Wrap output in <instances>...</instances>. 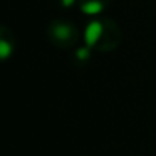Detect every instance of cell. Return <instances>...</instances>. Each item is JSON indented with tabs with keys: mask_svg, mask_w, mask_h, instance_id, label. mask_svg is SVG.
Returning a JSON list of instances; mask_svg holds the SVG:
<instances>
[{
	"mask_svg": "<svg viewBox=\"0 0 156 156\" xmlns=\"http://www.w3.org/2000/svg\"><path fill=\"white\" fill-rule=\"evenodd\" d=\"M106 4H108V0H81V10L86 15L96 17L104 10Z\"/></svg>",
	"mask_w": 156,
	"mask_h": 156,
	"instance_id": "obj_4",
	"label": "cell"
},
{
	"mask_svg": "<svg viewBox=\"0 0 156 156\" xmlns=\"http://www.w3.org/2000/svg\"><path fill=\"white\" fill-rule=\"evenodd\" d=\"M72 4H74V0H61V5H64V7H71Z\"/></svg>",
	"mask_w": 156,
	"mask_h": 156,
	"instance_id": "obj_5",
	"label": "cell"
},
{
	"mask_svg": "<svg viewBox=\"0 0 156 156\" xmlns=\"http://www.w3.org/2000/svg\"><path fill=\"white\" fill-rule=\"evenodd\" d=\"M49 35H51V39L54 42H57V44H71V42L76 41V29L74 25L67 24V22L64 20H55L54 24L49 25Z\"/></svg>",
	"mask_w": 156,
	"mask_h": 156,
	"instance_id": "obj_1",
	"label": "cell"
},
{
	"mask_svg": "<svg viewBox=\"0 0 156 156\" xmlns=\"http://www.w3.org/2000/svg\"><path fill=\"white\" fill-rule=\"evenodd\" d=\"M104 32H106L104 22H101V20H92V22H89V24H87V29H86V34H84L86 42H87L89 47H94V45L102 39Z\"/></svg>",
	"mask_w": 156,
	"mask_h": 156,
	"instance_id": "obj_3",
	"label": "cell"
},
{
	"mask_svg": "<svg viewBox=\"0 0 156 156\" xmlns=\"http://www.w3.org/2000/svg\"><path fill=\"white\" fill-rule=\"evenodd\" d=\"M15 51V41L7 27H0V61L9 59Z\"/></svg>",
	"mask_w": 156,
	"mask_h": 156,
	"instance_id": "obj_2",
	"label": "cell"
}]
</instances>
